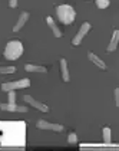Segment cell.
Listing matches in <instances>:
<instances>
[{
    "label": "cell",
    "instance_id": "obj_1",
    "mask_svg": "<svg viewBox=\"0 0 119 151\" xmlns=\"http://www.w3.org/2000/svg\"><path fill=\"white\" fill-rule=\"evenodd\" d=\"M56 14H58V19L63 24H71L76 19V12H75V9L72 7L71 4H60V6H58L56 7Z\"/></svg>",
    "mask_w": 119,
    "mask_h": 151
},
{
    "label": "cell",
    "instance_id": "obj_2",
    "mask_svg": "<svg viewBox=\"0 0 119 151\" xmlns=\"http://www.w3.org/2000/svg\"><path fill=\"white\" fill-rule=\"evenodd\" d=\"M23 55V45L20 40H10L4 47V58L7 60H16Z\"/></svg>",
    "mask_w": 119,
    "mask_h": 151
},
{
    "label": "cell",
    "instance_id": "obj_3",
    "mask_svg": "<svg viewBox=\"0 0 119 151\" xmlns=\"http://www.w3.org/2000/svg\"><path fill=\"white\" fill-rule=\"evenodd\" d=\"M30 86V79L24 78L14 82H6L1 85V91L3 92H9V91H16V89H22V88H29Z\"/></svg>",
    "mask_w": 119,
    "mask_h": 151
},
{
    "label": "cell",
    "instance_id": "obj_4",
    "mask_svg": "<svg viewBox=\"0 0 119 151\" xmlns=\"http://www.w3.org/2000/svg\"><path fill=\"white\" fill-rule=\"evenodd\" d=\"M89 30H90V23H89V22H85V23L81 26V29H79V32L76 33V36L73 37L72 45H75V46L81 45V42L83 40V37L88 35V32H89Z\"/></svg>",
    "mask_w": 119,
    "mask_h": 151
},
{
    "label": "cell",
    "instance_id": "obj_5",
    "mask_svg": "<svg viewBox=\"0 0 119 151\" xmlns=\"http://www.w3.org/2000/svg\"><path fill=\"white\" fill-rule=\"evenodd\" d=\"M36 127L39 128V129H50V131H55V132L63 131V125H60V124H52V122H48L45 119H39L37 124H36Z\"/></svg>",
    "mask_w": 119,
    "mask_h": 151
},
{
    "label": "cell",
    "instance_id": "obj_6",
    "mask_svg": "<svg viewBox=\"0 0 119 151\" xmlns=\"http://www.w3.org/2000/svg\"><path fill=\"white\" fill-rule=\"evenodd\" d=\"M23 99H24V102L30 104L32 106H35L36 109H39V111H42V112H48V111H49V106H48V105L42 104V102H39V101H36L35 98H32L30 95H24Z\"/></svg>",
    "mask_w": 119,
    "mask_h": 151
},
{
    "label": "cell",
    "instance_id": "obj_7",
    "mask_svg": "<svg viewBox=\"0 0 119 151\" xmlns=\"http://www.w3.org/2000/svg\"><path fill=\"white\" fill-rule=\"evenodd\" d=\"M0 109H4V111H10V112H26L27 108L26 106H20V105L16 104H0Z\"/></svg>",
    "mask_w": 119,
    "mask_h": 151
},
{
    "label": "cell",
    "instance_id": "obj_8",
    "mask_svg": "<svg viewBox=\"0 0 119 151\" xmlns=\"http://www.w3.org/2000/svg\"><path fill=\"white\" fill-rule=\"evenodd\" d=\"M29 17H30L29 12H22V13H20L19 20H17V22H16V24L13 26V32H19V30H20V29L24 26V23L29 20Z\"/></svg>",
    "mask_w": 119,
    "mask_h": 151
},
{
    "label": "cell",
    "instance_id": "obj_9",
    "mask_svg": "<svg viewBox=\"0 0 119 151\" xmlns=\"http://www.w3.org/2000/svg\"><path fill=\"white\" fill-rule=\"evenodd\" d=\"M60 72H62V79L65 82H69V79H71V76H69V68H68V62H66L65 58L60 59Z\"/></svg>",
    "mask_w": 119,
    "mask_h": 151
},
{
    "label": "cell",
    "instance_id": "obj_10",
    "mask_svg": "<svg viewBox=\"0 0 119 151\" xmlns=\"http://www.w3.org/2000/svg\"><path fill=\"white\" fill-rule=\"evenodd\" d=\"M118 42H119V30L116 29V30L113 32L112 39H110V42H109V45H108V47H106V52H113V50H116Z\"/></svg>",
    "mask_w": 119,
    "mask_h": 151
},
{
    "label": "cell",
    "instance_id": "obj_11",
    "mask_svg": "<svg viewBox=\"0 0 119 151\" xmlns=\"http://www.w3.org/2000/svg\"><path fill=\"white\" fill-rule=\"evenodd\" d=\"M88 58H89V60H90V62H93V63H95L96 66H98V68H100V69H106L108 66H106V63H105V62H103V60H102V59L99 58V56H96L95 53H92V52H89V55H88Z\"/></svg>",
    "mask_w": 119,
    "mask_h": 151
},
{
    "label": "cell",
    "instance_id": "obj_12",
    "mask_svg": "<svg viewBox=\"0 0 119 151\" xmlns=\"http://www.w3.org/2000/svg\"><path fill=\"white\" fill-rule=\"evenodd\" d=\"M46 23L50 26V29H52L53 35L56 36V37H62V32H60V29L58 27V24L55 23V20H53L50 16H48V17H46Z\"/></svg>",
    "mask_w": 119,
    "mask_h": 151
},
{
    "label": "cell",
    "instance_id": "obj_13",
    "mask_svg": "<svg viewBox=\"0 0 119 151\" xmlns=\"http://www.w3.org/2000/svg\"><path fill=\"white\" fill-rule=\"evenodd\" d=\"M24 69L27 70V72H40V73H45V72L48 70L45 66H40V65H30V63L26 65Z\"/></svg>",
    "mask_w": 119,
    "mask_h": 151
},
{
    "label": "cell",
    "instance_id": "obj_14",
    "mask_svg": "<svg viewBox=\"0 0 119 151\" xmlns=\"http://www.w3.org/2000/svg\"><path fill=\"white\" fill-rule=\"evenodd\" d=\"M16 68L14 66H0V75H9V73H14Z\"/></svg>",
    "mask_w": 119,
    "mask_h": 151
},
{
    "label": "cell",
    "instance_id": "obj_15",
    "mask_svg": "<svg viewBox=\"0 0 119 151\" xmlns=\"http://www.w3.org/2000/svg\"><path fill=\"white\" fill-rule=\"evenodd\" d=\"M102 132H103V142H105V144H109V142H110V128L103 127Z\"/></svg>",
    "mask_w": 119,
    "mask_h": 151
},
{
    "label": "cell",
    "instance_id": "obj_16",
    "mask_svg": "<svg viewBox=\"0 0 119 151\" xmlns=\"http://www.w3.org/2000/svg\"><path fill=\"white\" fill-rule=\"evenodd\" d=\"M110 4V0H96V6L99 9H106Z\"/></svg>",
    "mask_w": 119,
    "mask_h": 151
},
{
    "label": "cell",
    "instance_id": "obj_17",
    "mask_svg": "<svg viewBox=\"0 0 119 151\" xmlns=\"http://www.w3.org/2000/svg\"><path fill=\"white\" fill-rule=\"evenodd\" d=\"M68 142H69V144H76V142H78V137H76V134H75V132H71V134H69V137H68Z\"/></svg>",
    "mask_w": 119,
    "mask_h": 151
},
{
    "label": "cell",
    "instance_id": "obj_18",
    "mask_svg": "<svg viewBox=\"0 0 119 151\" xmlns=\"http://www.w3.org/2000/svg\"><path fill=\"white\" fill-rule=\"evenodd\" d=\"M9 102L10 104H14L16 102V93H14V91H9Z\"/></svg>",
    "mask_w": 119,
    "mask_h": 151
},
{
    "label": "cell",
    "instance_id": "obj_19",
    "mask_svg": "<svg viewBox=\"0 0 119 151\" xmlns=\"http://www.w3.org/2000/svg\"><path fill=\"white\" fill-rule=\"evenodd\" d=\"M115 102H116V106H119V88L115 89Z\"/></svg>",
    "mask_w": 119,
    "mask_h": 151
},
{
    "label": "cell",
    "instance_id": "obj_20",
    "mask_svg": "<svg viewBox=\"0 0 119 151\" xmlns=\"http://www.w3.org/2000/svg\"><path fill=\"white\" fill-rule=\"evenodd\" d=\"M9 6L14 9V7H17V0H9Z\"/></svg>",
    "mask_w": 119,
    "mask_h": 151
}]
</instances>
